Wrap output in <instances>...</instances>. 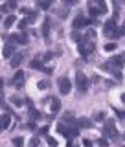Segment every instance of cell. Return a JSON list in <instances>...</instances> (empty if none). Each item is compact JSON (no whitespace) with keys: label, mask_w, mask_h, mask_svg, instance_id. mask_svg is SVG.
I'll return each instance as SVG.
<instances>
[{"label":"cell","mask_w":125,"mask_h":147,"mask_svg":"<svg viewBox=\"0 0 125 147\" xmlns=\"http://www.w3.org/2000/svg\"><path fill=\"white\" fill-rule=\"evenodd\" d=\"M118 26H116V18H109L103 26V33L105 37H110V39H118Z\"/></svg>","instance_id":"1"},{"label":"cell","mask_w":125,"mask_h":147,"mask_svg":"<svg viewBox=\"0 0 125 147\" xmlns=\"http://www.w3.org/2000/svg\"><path fill=\"white\" fill-rule=\"evenodd\" d=\"M89 11L94 17L103 15V13L107 11V4H105V2H96V0H90V2H89Z\"/></svg>","instance_id":"2"},{"label":"cell","mask_w":125,"mask_h":147,"mask_svg":"<svg viewBox=\"0 0 125 147\" xmlns=\"http://www.w3.org/2000/svg\"><path fill=\"white\" fill-rule=\"evenodd\" d=\"M103 136L105 138H114V140H120L118 136V131H116V125H114V119H109L103 127Z\"/></svg>","instance_id":"3"},{"label":"cell","mask_w":125,"mask_h":147,"mask_svg":"<svg viewBox=\"0 0 125 147\" xmlns=\"http://www.w3.org/2000/svg\"><path fill=\"white\" fill-rule=\"evenodd\" d=\"M76 86H77V90H79L81 94H85V92L89 90V79H86V76L83 72L76 74Z\"/></svg>","instance_id":"4"},{"label":"cell","mask_w":125,"mask_h":147,"mask_svg":"<svg viewBox=\"0 0 125 147\" xmlns=\"http://www.w3.org/2000/svg\"><path fill=\"white\" fill-rule=\"evenodd\" d=\"M77 50H79V53L81 55H90L92 52L96 50V46H94V42H90V40H81L79 44H77Z\"/></svg>","instance_id":"5"},{"label":"cell","mask_w":125,"mask_h":147,"mask_svg":"<svg viewBox=\"0 0 125 147\" xmlns=\"http://www.w3.org/2000/svg\"><path fill=\"white\" fill-rule=\"evenodd\" d=\"M107 64H109L110 68H116V70H120V68H122L123 64H125V52H123V53L114 55V57H110Z\"/></svg>","instance_id":"6"},{"label":"cell","mask_w":125,"mask_h":147,"mask_svg":"<svg viewBox=\"0 0 125 147\" xmlns=\"http://www.w3.org/2000/svg\"><path fill=\"white\" fill-rule=\"evenodd\" d=\"M57 86H59V92H61L63 96L70 94L72 85H70V79H68V77H59V79H57Z\"/></svg>","instance_id":"7"},{"label":"cell","mask_w":125,"mask_h":147,"mask_svg":"<svg viewBox=\"0 0 125 147\" xmlns=\"http://www.w3.org/2000/svg\"><path fill=\"white\" fill-rule=\"evenodd\" d=\"M89 24H96V20L94 18H85L83 15H77L76 20H74V28H76V30H81V28H85Z\"/></svg>","instance_id":"8"},{"label":"cell","mask_w":125,"mask_h":147,"mask_svg":"<svg viewBox=\"0 0 125 147\" xmlns=\"http://www.w3.org/2000/svg\"><path fill=\"white\" fill-rule=\"evenodd\" d=\"M24 81H26V74L22 72V70H18L15 76H13V81H11V83L17 86V88H20V86L24 85Z\"/></svg>","instance_id":"9"},{"label":"cell","mask_w":125,"mask_h":147,"mask_svg":"<svg viewBox=\"0 0 125 147\" xmlns=\"http://www.w3.org/2000/svg\"><path fill=\"white\" fill-rule=\"evenodd\" d=\"M24 57H26V53H15V55H13V59H11V66L13 68H18L22 64V61H24Z\"/></svg>","instance_id":"10"},{"label":"cell","mask_w":125,"mask_h":147,"mask_svg":"<svg viewBox=\"0 0 125 147\" xmlns=\"http://www.w3.org/2000/svg\"><path fill=\"white\" fill-rule=\"evenodd\" d=\"M9 123H11V116H9V114H4V116L0 118V132L6 131V129L9 127Z\"/></svg>","instance_id":"11"},{"label":"cell","mask_w":125,"mask_h":147,"mask_svg":"<svg viewBox=\"0 0 125 147\" xmlns=\"http://www.w3.org/2000/svg\"><path fill=\"white\" fill-rule=\"evenodd\" d=\"M2 53H4V57H6V59H7V57H13V53H15V44L7 42L6 46H4V52H2Z\"/></svg>","instance_id":"12"},{"label":"cell","mask_w":125,"mask_h":147,"mask_svg":"<svg viewBox=\"0 0 125 147\" xmlns=\"http://www.w3.org/2000/svg\"><path fill=\"white\" fill-rule=\"evenodd\" d=\"M90 125H92V123H90L89 118H77V127H79V129H89Z\"/></svg>","instance_id":"13"},{"label":"cell","mask_w":125,"mask_h":147,"mask_svg":"<svg viewBox=\"0 0 125 147\" xmlns=\"http://www.w3.org/2000/svg\"><path fill=\"white\" fill-rule=\"evenodd\" d=\"M9 101H11L15 107H22V105H24V99H22L20 96H17V94H13L11 98H9Z\"/></svg>","instance_id":"14"},{"label":"cell","mask_w":125,"mask_h":147,"mask_svg":"<svg viewBox=\"0 0 125 147\" xmlns=\"http://www.w3.org/2000/svg\"><path fill=\"white\" fill-rule=\"evenodd\" d=\"M24 13H28V17H26V22L30 24V22H35L37 20V11H30V9H24Z\"/></svg>","instance_id":"15"},{"label":"cell","mask_w":125,"mask_h":147,"mask_svg":"<svg viewBox=\"0 0 125 147\" xmlns=\"http://www.w3.org/2000/svg\"><path fill=\"white\" fill-rule=\"evenodd\" d=\"M43 35H44V39H48V35H50V18H44V22H43Z\"/></svg>","instance_id":"16"},{"label":"cell","mask_w":125,"mask_h":147,"mask_svg":"<svg viewBox=\"0 0 125 147\" xmlns=\"http://www.w3.org/2000/svg\"><path fill=\"white\" fill-rule=\"evenodd\" d=\"M50 103H52V112H59V110H61V101L57 98H52Z\"/></svg>","instance_id":"17"},{"label":"cell","mask_w":125,"mask_h":147,"mask_svg":"<svg viewBox=\"0 0 125 147\" xmlns=\"http://www.w3.org/2000/svg\"><path fill=\"white\" fill-rule=\"evenodd\" d=\"M15 7H17V2H7V4H2V6H0V11L7 13L9 9H15Z\"/></svg>","instance_id":"18"},{"label":"cell","mask_w":125,"mask_h":147,"mask_svg":"<svg viewBox=\"0 0 125 147\" xmlns=\"http://www.w3.org/2000/svg\"><path fill=\"white\" fill-rule=\"evenodd\" d=\"M57 132L59 134H63V136H68V125H64V123H57Z\"/></svg>","instance_id":"19"},{"label":"cell","mask_w":125,"mask_h":147,"mask_svg":"<svg viewBox=\"0 0 125 147\" xmlns=\"http://www.w3.org/2000/svg\"><path fill=\"white\" fill-rule=\"evenodd\" d=\"M30 68H31V70H33V68H35V70L44 68V66H43V61H41V59H33V61H30Z\"/></svg>","instance_id":"20"},{"label":"cell","mask_w":125,"mask_h":147,"mask_svg":"<svg viewBox=\"0 0 125 147\" xmlns=\"http://www.w3.org/2000/svg\"><path fill=\"white\" fill-rule=\"evenodd\" d=\"M37 88H39V90H46V88H50V81H48V79L39 81V83H37Z\"/></svg>","instance_id":"21"},{"label":"cell","mask_w":125,"mask_h":147,"mask_svg":"<svg viewBox=\"0 0 125 147\" xmlns=\"http://www.w3.org/2000/svg\"><path fill=\"white\" fill-rule=\"evenodd\" d=\"M39 118H41V112H39V110L30 109V119H31V121H35V119H39Z\"/></svg>","instance_id":"22"},{"label":"cell","mask_w":125,"mask_h":147,"mask_svg":"<svg viewBox=\"0 0 125 147\" xmlns=\"http://www.w3.org/2000/svg\"><path fill=\"white\" fill-rule=\"evenodd\" d=\"M18 42H20V44H28V42H30V39H28V35L24 33V31L18 33Z\"/></svg>","instance_id":"23"},{"label":"cell","mask_w":125,"mask_h":147,"mask_svg":"<svg viewBox=\"0 0 125 147\" xmlns=\"http://www.w3.org/2000/svg\"><path fill=\"white\" fill-rule=\"evenodd\" d=\"M22 144H24V138H22V136H15V138H13V145H15V147H22Z\"/></svg>","instance_id":"24"},{"label":"cell","mask_w":125,"mask_h":147,"mask_svg":"<svg viewBox=\"0 0 125 147\" xmlns=\"http://www.w3.org/2000/svg\"><path fill=\"white\" fill-rule=\"evenodd\" d=\"M37 6H39L41 9H48L50 6H52V2H50V0H41V2L37 4Z\"/></svg>","instance_id":"25"},{"label":"cell","mask_w":125,"mask_h":147,"mask_svg":"<svg viewBox=\"0 0 125 147\" xmlns=\"http://www.w3.org/2000/svg\"><path fill=\"white\" fill-rule=\"evenodd\" d=\"M116 48H118L116 42H107V44H105V52H114Z\"/></svg>","instance_id":"26"},{"label":"cell","mask_w":125,"mask_h":147,"mask_svg":"<svg viewBox=\"0 0 125 147\" xmlns=\"http://www.w3.org/2000/svg\"><path fill=\"white\" fill-rule=\"evenodd\" d=\"M13 22H15V15H9L6 20H4V28H9V26L13 24Z\"/></svg>","instance_id":"27"},{"label":"cell","mask_w":125,"mask_h":147,"mask_svg":"<svg viewBox=\"0 0 125 147\" xmlns=\"http://www.w3.org/2000/svg\"><path fill=\"white\" fill-rule=\"evenodd\" d=\"M72 39H74V40H77V44H79L81 40H83V37H81L79 31H74V33H72Z\"/></svg>","instance_id":"28"},{"label":"cell","mask_w":125,"mask_h":147,"mask_svg":"<svg viewBox=\"0 0 125 147\" xmlns=\"http://www.w3.org/2000/svg\"><path fill=\"white\" fill-rule=\"evenodd\" d=\"M118 37H125V24H122V26H118Z\"/></svg>","instance_id":"29"},{"label":"cell","mask_w":125,"mask_h":147,"mask_svg":"<svg viewBox=\"0 0 125 147\" xmlns=\"http://www.w3.org/2000/svg\"><path fill=\"white\" fill-rule=\"evenodd\" d=\"M98 145H99V147H107V145H109L107 138H101V140H98Z\"/></svg>","instance_id":"30"},{"label":"cell","mask_w":125,"mask_h":147,"mask_svg":"<svg viewBox=\"0 0 125 147\" xmlns=\"http://www.w3.org/2000/svg\"><path fill=\"white\" fill-rule=\"evenodd\" d=\"M30 147H39V138H31V140H30Z\"/></svg>","instance_id":"31"},{"label":"cell","mask_w":125,"mask_h":147,"mask_svg":"<svg viewBox=\"0 0 125 147\" xmlns=\"http://www.w3.org/2000/svg\"><path fill=\"white\" fill-rule=\"evenodd\" d=\"M103 119H105V114L103 112H98V114H96V121H103Z\"/></svg>","instance_id":"32"},{"label":"cell","mask_w":125,"mask_h":147,"mask_svg":"<svg viewBox=\"0 0 125 147\" xmlns=\"http://www.w3.org/2000/svg\"><path fill=\"white\" fill-rule=\"evenodd\" d=\"M57 15H59V18H66V17H68V15H66V9H61Z\"/></svg>","instance_id":"33"},{"label":"cell","mask_w":125,"mask_h":147,"mask_svg":"<svg viewBox=\"0 0 125 147\" xmlns=\"http://www.w3.org/2000/svg\"><path fill=\"white\" fill-rule=\"evenodd\" d=\"M39 134H43V136H46V134H48V125L41 129V131H39Z\"/></svg>","instance_id":"34"},{"label":"cell","mask_w":125,"mask_h":147,"mask_svg":"<svg viewBox=\"0 0 125 147\" xmlns=\"http://www.w3.org/2000/svg\"><path fill=\"white\" fill-rule=\"evenodd\" d=\"M28 26V22H26V18H24V20H20V22H18V28H20V30H24V28Z\"/></svg>","instance_id":"35"},{"label":"cell","mask_w":125,"mask_h":147,"mask_svg":"<svg viewBox=\"0 0 125 147\" xmlns=\"http://www.w3.org/2000/svg\"><path fill=\"white\" fill-rule=\"evenodd\" d=\"M83 145H85V147H92V142L89 140V138H85V140H83Z\"/></svg>","instance_id":"36"},{"label":"cell","mask_w":125,"mask_h":147,"mask_svg":"<svg viewBox=\"0 0 125 147\" xmlns=\"http://www.w3.org/2000/svg\"><path fill=\"white\" fill-rule=\"evenodd\" d=\"M48 144L52 145V147H55V145H57V142H55V138H48Z\"/></svg>","instance_id":"37"},{"label":"cell","mask_w":125,"mask_h":147,"mask_svg":"<svg viewBox=\"0 0 125 147\" xmlns=\"http://www.w3.org/2000/svg\"><path fill=\"white\" fill-rule=\"evenodd\" d=\"M26 105H28L30 109H33V101H31V99H26Z\"/></svg>","instance_id":"38"},{"label":"cell","mask_w":125,"mask_h":147,"mask_svg":"<svg viewBox=\"0 0 125 147\" xmlns=\"http://www.w3.org/2000/svg\"><path fill=\"white\" fill-rule=\"evenodd\" d=\"M74 4H77L76 0H66V6H74Z\"/></svg>","instance_id":"39"},{"label":"cell","mask_w":125,"mask_h":147,"mask_svg":"<svg viewBox=\"0 0 125 147\" xmlns=\"http://www.w3.org/2000/svg\"><path fill=\"white\" fill-rule=\"evenodd\" d=\"M0 103H4V96H2V90H0Z\"/></svg>","instance_id":"40"},{"label":"cell","mask_w":125,"mask_h":147,"mask_svg":"<svg viewBox=\"0 0 125 147\" xmlns=\"http://www.w3.org/2000/svg\"><path fill=\"white\" fill-rule=\"evenodd\" d=\"M2 86H4V79H0V90H2Z\"/></svg>","instance_id":"41"},{"label":"cell","mask_w":125,"mask_h":147,"mask_svg":"<svg viewBox=\"0 0 125 147\" xmlns=\"http://www.w3.org/2000/svg\"><path fill=\"white\" fill-rule=\"evenodd\" d=\"M122 101H125V94H122Z\"/></svg>","instance_id":"42"},{"label":"cell","mask_w":125,"mask_h":147,"mask_svg":"<svg viewBox=\"0 0 125 147\" xmlns=\"http://www.w3.org/2000/svg\"><path fill=\"white\" fill-rule=\"evenodd\" d=\"M66 147H74V145H72V144H68V145H66Z\"/></svg>","instance_id":"43"},{"label":"cell","mask_w":125,"mask_h":147,"mask_svg":"<svg viewBox=\"0 0 125 147\" xmlns=\"http://www.w3.org/2000/svg\"><path fill=\"white\" fill-rule=\"evenodd\" d=\"M123 121H125V116H123Z\"/></svg>","instance_id":"44"}]
</instances>
